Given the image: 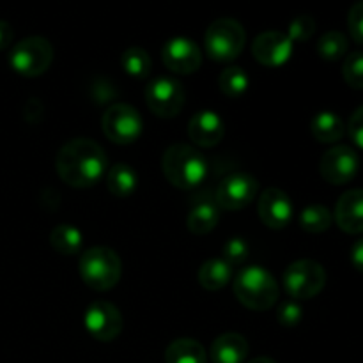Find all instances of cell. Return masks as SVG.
Listing matches in <instances>:
<instances>
[{
  "label": "cell",
  "mask_w": 363,
  "mask_h": 363,
  "mask_svg": "<svg viewBox=\"0 0 363 363\" xmlns=\"http://www.w3.org/2000/svg\"><path fill=\"white\" fill-rule=\"evenodd\" d=\"M55 169L60 179L73 188H91L108 170L106 152L91 138H73L59 149Z\"/></svg>",
  "instance_id": "6da1fadb"
},
{
  "label": "cell",
  "mask_w": 363,
  "mask_h": 363,
  "mask_svg": "<svg viewBox=\"0 0 363 363\" xmlns=\"http://www.w3.org/2000/svg\"><path fill=\"white\" fill-rule=\"evenodd\" d=\"M167 181L179 190L201 186L209 174V163L199 149L188 144H172L162 158Z\"/></svg>",
  "instance_id": "7a4b0ae2"
},
{
  "label": "cell",
  "mask_w": 363,
  "mask_h": 363,
  "mask_svg": "<svg viewBox=\"0 0 363 363\" xmlns=\"http://www.w3.org/2000/svg\"><path fill=\"white\" fill-rule=\"evenodd\" d=\"M234 294L243 307L250 311H269L279 300V284L262 266H247L234 279Z\"/></svg>",
  "instance_id": "3957f363"
},
{
  "label": "cell",
  "mask_w": 363,
  "mask_h": 363,
  "mask_svg": "<svg viewBox=\"0 0 363 363\" xmlns=\"http://www.w3.org/2000/svg\"><path fill=\"white\" fill-rule=\"evenodd\" d=\"M80 277L85 286L98 293L113 289L123 275V262L116 250L108 247L89 248L80 257Z\"/></svg>",
  "instance_id": "277c9868"
},
{
  "label": "cell",
  "mask_w": 363,
  "mask_h": 363,
  "mask_svg": "<svg viewBox=\"0 0 363 363\" xmlns=\"http://www.w3.org/2000/svg\"><path fill=\"white\" fill-rule=\"evenodd\" d=\"M247 45V32L234 18H218L208 27L204 46L208 55L216 62H233Z\"/></svg>",
  "instance_id": "5b68a950"
},
{
  "label": "cell",
  "mask_w": 363,
  "mask_h": 363,
  "mask_svg": "<svg viewBox=\"0 0 363 363\" xmlns=\"http://www.w3.org/2000/svg\"><path fill=\"white\" fill-rule=\"evenodd\" d=\"M53 62L52 43L41 35H30L13 46L9 64L18 74L25 78L41 77Z\"/></svg>",
  "instance_id": "8992f818"
},
{
  "label": "cell",
  "mask_w": 363,
  "mask_h": 363,
  "mask_svg": "<svg viewBox=\"0 0 363 363\" xmlns=\"http://www.w3.org/2000/svg\"><path fill=\"white\" fill-rule=\"evenodd\" d=\"M286 293L293 300H311L326 286V272L318 261L300 259L286 268L282 277Z\"/></svg>",
  "instance_id": "52a82bcc"
},
{
  "label": "cell",
  "mask_w": 363,
  "mask_h": 363,
  "mask_svg": "<svg viewBox=\"0 0 363 363\" xmlns=\"http://www.w3.org/2000/svg\"><path fill=\"white\" fill-rule=\"evenodd\" d=\"M101 128L113 144H133L142 135V116L128 103H113L103 113Z\"/></svg>",
  "instance_id": "ba28073f"
},
{
  "label": "cell",
  "mask_w": 363,
  "mask_h": 363,
  "mask_svg": "<svg viewBox=\"0 0 363 363\" xmlns=\"http://www.w3.org/2000/svg\"><path fill=\"white\" fill-rule=\"evenodd\" d=\"M259 191V181L248 172H234L223 177L215 191V202L225 211H240L247 208Z\"/></svg>",
  "instance_id": "9c48e42d"
},
{
  "label": "cell",
  "mask_w": 363,
  "mask_h": 363,
  "mask_svg": "<svg viewBox=\"0 0 363 363\" xmlns=\"http://www.w3.org/2000/svg\"><path fill=\"white\" fill-rule=\"evenodd\" d=\"M149 110L162 119H172L184 106V89L177 80L160 77L145 87Z\"/></svg>",
  "instance_id": "30bf717a"
},
{
  "label": "cell",
  "mask_w": 363,
  "mask_h": 363,
  "mask_svg": "<svg viewBox=\"0 0 363 363\" xmlns=\"http://www.w3.org/2000/svg\"><path fill=\"white\" fill-rule=\"evenodd\" d=\"M84 325L89 335L99 342H112L121 335L124 326L123 314L113 303L98 300L89 305L84 314Z\"/></svg>",
  "instance_id": "8fae6325"
},
{
  "label": "cell",
  "mask_w": 363,
  "mask_h": 363,
  "mask_svg": "<svg viewBox=\"0 0 363 363\" xmlns=\"http://www.w3.org/2000/svg\"><path fill=\"white\" fill-rule=\"evenodd\" d=\"M358 169H360V158L350 145H333L323 155L321 163H319L323 179L335 186L353 181Z\"/></svg>",
  "instance_id": "7c38bea8"
},
{
  "label": "cell",
  "mask_w": 363,
  "mask_h": 363,
  "mask_svg": "<svg viewBox=\"0 0 363 363\" xmlns=\"http://www.w3.org/2000/svg\"><path fill=\"white\" fill-rule=\"evenodd\" d=\"M294 43L286 32L266 30L252 43V55L266 67H280L293 57Z\"/></svg>",
  "instance_id": "4fadbf2b"
},
{
  "label": "cell",
  "mask_w": 363,
  "mask_h": 363,
  "mask_svg": "<svg viewBox=\"0 0 363 363\" xmlns=\"http://www.w3.org/2000/svg\"><path fill=\"white\" fill-rule=\"evenodd\" d=\"M162 59L172 73L191 74L201 67L202 52L191 39L172 38L163 45Z\"/></svg>",
  "instance_id": "5bb4252c"
},
{
  "label": "cell",
  "mask_w": 363,
  "mask_h": 363,
  "mask_svg": "<svg viewBox=\"0 0 363 363\" xmlns=\"http://www.w3.org/2000/svg\"><path fill=\"white\" fill-rule=\"evenodd\" d=\"M259 218L269 229H284L294 216V206L289 195L280 188H268L259 197Z\"/></svg>",
  "instance_id": "9a60e30c"
},
{
  "label": "cell",
  "mask_w": 363,
  "mask_h": 363,
  "mask_svg": "<svg viewBox=\"0 0 363 363\" xmlns=\"http://www.w3.org/2000/svg\"><path fill=\"white\" fill-rule=\"evenodd\" d=\"M225 123L213 110H199L190 117L188 137L199 147H215L223 140Z\"/></svg>",
  "instance_id": "2e32d148"
},
{
  "label": "cell",
  "mask_w": 363,
  "mask_h": 363,
  "mask_svg": "<svg viewBox=\"0 0 363 363\" xmlns=\"http://www.w3.org/2000/svg\"><path fill=\"white\" fill-rule=\"evenodd\" d=\"M335 222L347 234L363 233V188H353L340 195L335 206Z\"/></svg>",
  "instance_id": "e0dca14e"
},
{
  "label": "cell",
  "mask_w": 363,
  "mask_h": 363,
  "mask_svg": "<svg viewBox=\"0 0 363 363\" xmlns=\"http://www.w3.org/2000/svg\"><path fill=\"white\" fill-rule=\"evenodd\" d=\"M220 222V208L215 202V197L209 199L206 195L199 197L188 213L186 225L188 230L195 236H206L211 233Z\"/></svg>",
  "instance_id": "ac0fdd59"
},
{
  "label": "cell",
  "mask_w": 363,
  "mask_h": 363,
  "mask_svg": "<svg viewBox=\"0 0 363 363\" xmlns=\"http://www.w3.org/2000/svg\"><path fill=\"white\" fill-rule=\"evenodd\" d=\"M213 363H243L248 357V340L241 333L216 337L209 350Z\"/></svg>",
  "instance_id": "d6986e66"
},
{
  "label": "cell",
  "mask_w": 363,
  "mask_h": 363,
  "mask_svg": "<svg viewBox=\"0 0 363 363\" xmlns=\"http://www.w3.org/2000/svg\"><path fill=\"white\" fill-rule=\"evenodd\" d=\"M311 133L321 144H335L346 133V124L335 112L323 110L312 117Z\"/></svg>",
  "instance_id": "ffe728a7"
},
{
  "label": "cell",
  "mask_w": 363,
  "mask_h": 363,
  "mask_svg": "<svg viewBox=\"0 0 363 363\" xmlns=\"http://www.w3.org/2000/svg\"><path fill=\"white\" fill-rule=\"evenodd\" d=\"M106 184L110 194L119 199H126L137 190L138 174L128 163H116L106 170Z\"/></svg>",
  "instance_id": "44dd1931"
},
{
  "label": "cell",
  "mask_w": 363,
  "mask_h": 363,
  "mask_svg": "<svg viewBox=\"0 0 363 363\" xmlns=\"http://www.w3.org/2000/svg\"><path fill=\"white\" fill-rule=\"evenodd\" d=\"M199 284L208 291H220L233 280V266L223 259H209L199 268Z\"/></svg>",
  "instance_id": "7402d4cb"
},
{
  "label": "cell",
  "mask_w": 363,
  "mask_h": 363,
  "mask_svg": "<svg viewBox=\"0 0 363 363\" xmlns=\"http://www.w3.org/2000/svg\"><path fill=\"white\" fill-rule=\"evenodd\" d=\"M165 363H208V353L199 340L177 339L167 347Z\"/></svg>",
  "instance_id": "603a6c76"
},
{
  "label": "cell",
  "mask_w": 363,
  "mask_h": 363,
  "mask_svg": "<svg viewBox=\"0 0 363 363\" xmlns=\"http://www.w3.org/2000/svg\"><path fill=\"white\" fill-rule=\"evenodd\" d=\"M50 243L59 254L74 255L82 250L84 234L78 227L71 225V223H59L50 233Z\"/></svg>",
  "instance_id": "cb8c5ba5"
},
{
  "label": "cell",
  "mask_w": 363,
  "mask_h": 363,
  "mask_svg": "<svg viewBox=\"0 0 363 363\" xmlns=\"http://www.w3.org/2000/svg\"><path fill=\"white\" fill-rule=\"evenodd\" d=\"M218 85L220 91H222L227 98H241V96L248 91L250 78H248L247 71H245L243 67L229 66L220 73Z\"/></svg>",
  "instance_id": "d4e9b609"
},
{
  "label": "cell",
  "mask_w": 363,
  "mask_h": 363,
  "mask_svg": "<svg viewBox=\"0 0 363 363\" xmlns=\"http://www.w3.org/2000/svg\"><path fill=\"white\" fill-rule=\"evenodd\" d=\"M121 64H123V69L130 74L131 78H137V80H144L151 73V57L140 46H131L121 57Z\"/></svg>",
  "instance_id": "484cf974"
},
{
  "label": "cell",
  "mask_w": 363,
  "mask_h": 363,
  "mask_svg": "<svg viewBox=\"0 0 363 363\" xmlns=\"http://www.w3.org/2000/svg\"><path fill=\"white\" fill-rule=\"evenodd\" d=\"M332 222L333 216L326 206L312 204L307 206V208L300 213V225L305 233L321 234L330 229Z\"/></svg>",
  "instance_id": "4316f807"
},
{
  "label": "cell",
  "mask_w": 363,
  "mask_h": 363,
  "mask_svg": "<svg viewBox=\"0 0 363 363\" xmlns=\"http://www.w3.org/2000/svg\"><path fill=\"white\" fill-rule=\"evenodd\" d=\"M350 43L347 38L339 30H330L323 34L318 41V53L321 59L328 60V62H335L340 60L347 53Z\"/></svg>",
  "instance_id": "83f0119b"
},
{
  "label": "cell",
  "mask_w": 363,
  "mask_h": 363,
  "mask_svg": "<svg viewBox=\"0 0 363 363\" xmlns=\"http://www.w3.org/2000/svg\"><path fill=\"white\" fill-rule=\"evenodd\" d=\"M222 254H223L222 257L223 261H225L229 266H233V268H236V266H241L248 259V254H250V245H248V241L245 240V238L234 236L225 241Z\"/></svg>",
  "instance_id": "f1b7e54d"
},
{
  "label": "cell",
  "mask_w": 363,
  "mask_h": 363,
  "mask_svg": "<svg viewBox=\"0 0 363 363\" xmlns=\"http://www.w3.org/2000/svg\"><path fill=\"white\" fill-rule=\"evenodd\" d=\"M342 77L351 89H363V52H353L346 57L342 66Z\"/></svg>",
  "instance_id": "f546056e"
},
{
  "label": "cell",
  "mask_w": 363,
  "mask_h": 363,
  "mask_svg": "<svg viewBox=\"0 0 363 363\" xmlns=\"http://www.w3.org/2000/svg\"><path fill=\"white\" fill-rule=\"evenodd\" d=\"M315 32V20L308 14H301V16L294 18L293 21L289 23V28H287L286 34L289 35L291 41H307L314 35Z\"/></svg>",
  "instance_id": "4dcf8cb0"
},
{
  "label": "cell",
  "mask_w": 363,
  "mask_h": 363,
  "mask_svg": "<svg viewBox=\"0 0 363 363\" xmlns=\"http://www.w3.org/2000/svg\"><path fill=\"white\" fill-rule=\"evenodd\" d=\"M303 319V312H301V307L294 301H284L280 305L279 312H277V321L282 326H287V328H293V326H298Z\"/></svg>",
  "instance_id": "1f68e13d"
},
{
  "label": "cell",
  "mask_w": 363,
  "mask_h": 363,
  "mask_svg": "<svg viewBox=\"0 0 363 363\" xmlns=\"http://www.w3.org/2000/svg\"><path fill=\"white\" fill-rule=\"evenodd\" d=\"M347 28H350L351 38L363 45V0H358L351 6L350 14H347Z\"/></svg>",
  "instance_id": "d6a6232c"
},
{
  "label": "cell",
  "mask_w": 363,
  "mask_h": 363,
  "mask_svg": "<svg viewBox=\"0 0 363 363\" xmlns=\"http://www.w3.org/2000/svg\"><path fill=\"white\" fill-rule=\"evenodd\" d=\"M347 133H350L351 140L363 149V105L358 106L351 116L350 123H347Z\"/></svg>",
  "instance_id": "836d02e7"
},
{
  "label": "cell",
  "mask_w": 363,
  "mask_h": 363,
  "mask_svg": "<svg viewBox=\"0 0 363 363\" xmlns=\"http://www.w3.org/2000/svg\"><path fill=\"white\" fill-rule=\"evenodd\" d=\"M13 27L7 21L0 20V50L9 48L13 43Z\"/></svg>",
  "instance_id": "e575fe53"
},
{
  "label": "cell",
  "mask_w": 363,
  "mask_h": 363,
  "mask_svg": "<svg viewBox=\"0 0 363 363\" xmlns=\"http://www.w3.org/2000/svg\"><path fill=\"white\" fill-rule=\"evenodd\" d=\"M351 262H353V266L358 272L363 273V238L358 240L353 245V248H351Z\"/></svg>",
  "instance_id": "d590c367"
},
{
  "label": "cell",
  "mask_w": 363,
  "mask_h": 363,
  "mask_svg": "<svg viewBox=\"0 0 363 363\" xmlns=\"http://www.w3.org/2000/svg\"><path fill=\"white\" fill-rule=\"evenodd\" d=\"M247 363H277V362L273 360V358H269V357H257V358H254V360H250Z\"/></svg>",
  "instance_id": "8d00e7d4"
}]
</instances>
